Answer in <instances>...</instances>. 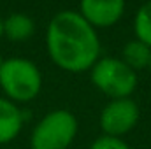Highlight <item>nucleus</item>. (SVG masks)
I'll return each mask as SVG.
<instances>
[{
  "label": "nucleus",
  "mask_w": 151,
  "mask_h": 149,
  "mask_svg": "<svg viewBox=\"0 0 151 149\" xmlns=\"http://www.w3.org/2000/svg\"><path fill=\"white\" fill-rule=\"evenodd\" d=\"M46 47L51 62L70 74L90 70L100 58L97 30L77 11H60L51 18Z\"/></svg>",
  "instance_id": "obj_1"
},
{
  "label": "nucleus",
  "mask_w": 151,
  "mask_h": 149,
  "mask_svg": "<svg viewBox=\"0 0 151 149\" xmlns=\"http://www.w3.org/2000/svg\"><path fill=\"white\" fill-rule=\"evenodd\" d=\"M0 88L11 102L27 104L40 93L42 74L27 58H9L0 67Z\"/></svg>",
  "instance_id": "obj_2"
},
{
  "label": "nucleus",
  "mask_w": 151,
  "mask_h": 149,
  "mask_svg": "<svg viewBox=\"0 0 151 149\" xmlns=\"http://www.w3.org/2000/svg\"><path fill=\"white\" fill-rule=\"evenodd\" d=\"M77 117L67 109L47 112L34 126L30 135L32 149H69L77 135Z\"/></svg>",
  "instance_id": "obj_3"
},
{
  "label": "nucleus",
  "mask_w": 151,
  "mask_h": 149,
  "mask_svg": "<svg viewBox=\"0 0 151 149\" xmlns=\"http://www.w3.org/2000/svg\"><path fill=\"white\" fill-rule=\"evenodd\" d=\"M90 79L91 84L111 100L130 98L137 88V72L121 58H99L90 69Z\"/></svg>",
  "instance_id": "obj_4"
},
{
  "label": "nucleus",
  "mask_w": 151,
  "mask_h": 149,
  "mask_svg": "<svg viewBox=\"0 0 151 149\" xmlns=\"http://www.w3.org/2000/svg\"><path fill=\"white\" fill-rule=\"evenodd\" d=\"M139 105L132 98H116L109 100L100 112L99 125L104 132V135L109 137H123L130 133L135 125L139 123Z\"/></svg>",
  "instance_id": "obj_5"
},
{
  "label": "nucleus",
  "mask_w": 151,
  "mask_h": 149,
  "mask_svg": "<svg viewBox=\"0 0 151 149\" xmlns=\"http://www.w3.org/2000/svg\"><path fill=\"white\" fill-rule=\"evenodd\" d=\"M127 0H79V14L97 30L116 25L125 14Z\"/></svg>",
  "instance_id": "obj_6"
},
{
  "label": "nucleus",
  "mask_w": 151,
  "mask_h": 149,
  "mask_svg": "<svg viewBox=\"0 0 151 149\" xmlns=\"http://www.w3.org/2000/svg\"><path fill=\"white\" fill-rule=\"evenodd\" d=\"M23 128V112L18 104L0 97V146L12 142Z\"/></svg>",
  "instance_id": "obj_7"
},
{
  "label": "nucleus",
  "mask_w": 151,
  "mask_h": 149,
  "mask_svg": "<svg viewBox=\"0 0 151 149\" xmlns=\"http://www.w3.org/2000/svg\"><path fill=\"white\" fill-rule=\"evenodd\" d=\"M35 32V25L34 19L27 14L21 12H14L11 14L7 19H4V34L5 37L12 42H23L34 35Z\"/></svg>",
  "instance_id": "obj_8"
},
{
  "label": "nucleus",
  "mask_w": 151,
  "mask_h": 149,
  "mask_svg": "<svg viewBox=\"0 0 151 149\" xmlns=\"http://www.w3.org/2000/svg\"><path fill=\"white\" fill-rule=\"evenodd\" d=\"M121 60L135 72L144 70L151 63V47L137 39L128 40L121 49Z\"/></svg>",
  "instance_id": "obj_9"
},
{
  "label": "nucleus",
  "mask_w": 151,
  "mask_h": 149,
  "mask_svg": "<svg viewBox=\"0 0 151 149\" xmlns=\"http://www.w3.org/2000/svg\"><path fill=\"white\" fill-rule=\"evenodd\" d=\"M134 34L137 40L151 47V0L137 9L134 18Z\"/></svg>",
  "instance_id": "obj_10"
},
{
  "label": "nucleus",
  "mask_w": 151,
  "mask_h": 149,
  "mask_svg": "<svg viewBox=\"0 0 151 149\" xmlns=\"http://www.w3.org/2000/svg\"><path fill=\"white\" fill-rule=\"evenodd\" d=\"M90 149H132V148L119 137L102 135V137H99L91 142Z\"/></svg>",
  "instance_id": "obj_11"
},
{
  "label": "nucleus",
  "mask_w": 151,
  "mask_h": 149,
  "mask_svg": "<svg viewBox=\"0 0 151 149\" xmlns=\"http://www.w3.org/2000/svg\"><path fill=\"white\" fill-rule=\"evenodd\" d=\"M2 35H4V19L0 18V39H2Z\"/></svg>",
  "instance_id": "obj_12"
},
{
  "label": "nucleus",
  "mask_w": 151,
  "mask_h": 149,
  "mask_svg": "<svg viewBox=\"0 0 151 149\" xmlns=\"http://www.w3.org/2000/svg\"><path fill=\"white\" fill-rule=\"evenodd\" d=\"M2 63H4V58H2V54H0V67H2Z\"/></svg>",
  "instance_id": "obj_13"
},
{
  "label": "nucleus",
  "mask_w": 151,
  "mask_h": 149,
  "mask_svg": "<svg viewBox=\"0 0 151 149\" xmlns=\"http://www.w3.org/2000/svg\"><path fill=\"white\" fill-rule=\"evenodd\" d=\"M148 69H150V74H151V63H150V67H148Z\"/></svg>",
  "instance_id": "obj_14"
}]
</instances>
